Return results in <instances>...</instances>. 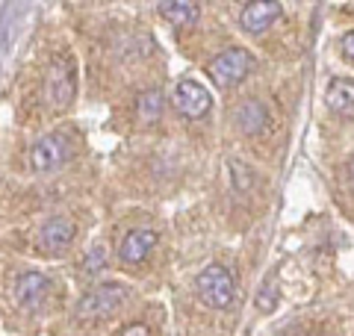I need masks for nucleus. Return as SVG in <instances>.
I'll use <instances>...</instances> for the list:
<instances>
[{
	"label": "nucleus",
	"mask_w": 354,
	"mask_h": 336,
	"mask_svg": "<svg viewBox=\"0 0 354 336\" xmlns=\"http://www.w3.org/2000/svg\"><path fill=\"white\" fill-rule=\"evenodd\" d=\"M68 156H71L68 136H62V133H48V136H41L30 148L27 165H30V171H36V174H50V171H57V168H62Z\"/></svg>",
	"instance_id": "nucleus-3"
},
{
	"label": "nucleus",
	"mask_w": 354,
	"mask_h": 336,
	"mask_svg": "<svg viewBox=\"0 0 354 336\" xmlns=\"http://www.w3.org/2000/svg\"><path fill=\"white\" fill-rule=\"evenodd\" d=\"M157 9L174 27L192 24V21H198V15H201V6L192 3V0H162V3H157Z\"/></svg>",
	"instance_id": "nucleus-11"
},
{
	"label": "nucleus",
	"mask_w": 354,
	"mask_h": 336,
	"mask_svg": "<svg viewBox=\"0 0 354 336\" xmlns=\"http://www.w3.org/2000/svg\"><path fill=\"white\" fill-rule=\"evenodd\" d=\"M77 83H74V65L71 59H59L53 62V68L48 74V97L53 106H68L74 100Z\"/></svg>",
	"instance_id": "nucleus-6"
},
{
	"label": "nucleus",
	"mask_w": 354,
	"mask_h": 336,
	"mask_svg": "<svg viewBox=\"0 0 354 336\" xmlns=\"http://www.w3.org/2000/svg\"><path fill=\"white\" fill-rule=\"evenodd\" d=\"M104 265H106V251L104 248H92V251H88V256L83 260V274L92 277V274L101 272Z\"/></svg>",
	"instance_id": "nucleus-15"
},
{
	"label": "nucleus",
	"mask_w": 354,
	"mask_h": 336,
	"mask_svg": "<svg viewBox=\"0 0 354 336\" xmlns=\"http://www.w3.org/2000/svg\"><path fill=\"white\" fill-rule=\"evenodd\" d=\"M230 168H234V183H236V189H239V192H245V189L251 186V171H248V168L245 165H242V162H236V160H230Z\"/></svg>",
	"instance_id": "nucleus-16"
},
{
	"label": "nucleus",
	"mask_w": 354,
	"mask_h": 336,
	"mask_svg": "<svg viewBox=\"0 0 354 336\" xmlns=\"http://www.w3.org/2000/svg\"><path fill=\"white\" fill-rule=\"evenodd\" d=\"M278 18H281V3H248V6H242V12H239V24L245 32H251V36H260V32L269 30Z\"/></svg>",
	"instance_id": "nucleus-10"
},
{
	"label": "nucleus",
	"mask_w": 354,
	"mask_h": 336,
	"mask_svg": "<svg viewBox=\"0 0 354 336\" xmlns=\"http://www.w3.org/2000/svg\"><path fill=\"white\" fill-rule=\"evenodd\" d=\"M236 124L245 133H260L269 124V109H266V104H260V100H245V104L236 109Z\"/></svg>",
	"instance_id": "nucleus-12"
},
{
	"label": "nucleus",
	"mask_w": 354,
	"mask_h": 336,
	"mask_svg": "<svg viewBox=\"0 0 354 336\" xmlns=\"http://www.w3.org/2000/svg\"><path fill=\"white\" fill-rule=\"evenodd\" d=\"M251 68H254V56L245 48H227L218 56H213V62L207 65V74L218 86H236L239 80H245Z\"/></svg>",
	"instance_id": "nucleus-4"
},
{
	"label": "nucleus",
	"mask_w": 354,
	"mask_h": 336,
	"mask_svg": "<svg viewBox=\"0 0 354 336\" xmlns=\"http://www.w3.org/2000/svg\"><path fill=\"white\" fill-rule=\"evenodd\" d=\"M12 292H15V301L21 307L32 310V307H39L44 301V295L50 292V280L41 272H24V274H18Z\"/></svg>",
	"instance_id": "nucleus-9"
},
{
	"label": "nucleus",
	"mask_w": 354,
	"mask_h": 336,
	"mask_svg": "<svg viewBox=\"0 0 354 336\" xmlns=\"http://www.w3.org/2000/svg\"><path fill=\"white\" fill-rule=\"evenodd\" d=\"M348 171H351V177H354V156H351V162H348Z\"/></svg>",
	"instance_id": "nucleus-20"
},
{
	"label": "nucleus",
	"mask_w": 354,
	"mask_h": 336,
	"mask_svg": "<svg viewBox=\"0 0 354 336\" xmlns=\"http://www.w3.org/2000/svg\"><path fill=\"white\" fill-rule=\"evenodd\" d=\"M339 48H342V53H346L348 59H354V30H351V32H346V36H342Z\"/></svg>",
	"instance_id": "nucleus-19"
},
{
	"label": "nucleus",
	"mask_w": 354,
	"mask_h": 336,
	"mask_svg": "<svg viewBox=\"0 0 354 336\" xmlns=\"http://www.w3.org/2000/svg\"><path fill=\"white\" fill-rule=\"evenodd\" d=\"M153 245H157V233L148 230V227H136V230H130L127 236L121 239L118 256H121V263H127V265H139V263H145L151 256Z\"/></svg>",
	"instance_id": "nucleus-8"
},
{
	"label": "nucleus",
	"mask_w": 354,
	"mask_h": 336,
	"mask_svg": "<svg viewBox=\"0 0 354 336\" xmlns=\"http://www.w3.org/2000/svg\"><path fill=\"white\" fill-rule=\"evenodd\" d=\"M195 289H198V295H201L204 304L213 307V310H227L236 298V280L230 274V268L221 265V263H209L204 272L198 274Z\"/></svg>",
	"instance_id": "nucleus-1"
},
{
	"label": "nucleus",
	"mask_w": 354,
	"mask_h": 336,
	"mask_svg": "<svg viewBox=\"0 0 354 336\" xmlns=\"http://www.w3.org/2000/svg\"><path fill=\"white\" fill-rule=\"evenodd\" d=\"M113 336H151V328H148L145 321H130L121 330H115Z\"/></svg>",
	"instance_id": "nucleus-17"
},
{
	"label": "nucleus",
	"mask_w": 354,
	"mask_h": 336,
	"mask_svg": "<svg viewBox=\"0 0 354 336\" xmlns=\"http://www.w3.org/2000/svg\"><path fill=\"white\" fill-rule=\"evenodd\" d=\"M274 304H278V295H274V289H272V286H263V289H260V295H257V307L269 312Z\"/></svg>",
	"instance_id": "nucleus-18"
},
{
	"label": "nucleus",
	"mask_w": 354,
	"mask_h": 336,
	"mask_svg": "<svg viewBox=\"0 0 354 336\" xmlns=\"http://www.w3.org/2000/svg\"><path fill=\"white\" fill-rule=\"evenodd\" d=\"M328 106L334 112H342V115H348V112H354V80H346V77H339V80H334L328 86Z\"/></svg>",
	"instance_id": "nucleus-13"
},
{
	"label": "nucleus",
	"mask_w": 354,
	"mask_h": 336,
	"mask_svg": "<svg viewBox=\"0 0 354 336\" xmlns=\"http://www.w3.org/2000/svg\"><path fill=\"white\" fill-rule=\"evenodd\" d=\"M171 104H174V109L180 112L183 118L198 121V118H204L209 112V106H213V97H209V92L201 83L180 80L174 86V92H171Z\"/></svg>",
	"instance_id": "nucleus-5"
},
{
	"label": "nucleus",
	"mask_w": 354,
	"mask_h": 336,
	"mask_svg": "<svg viewBox=\"0 0 354 336\" xmlns=\"http://www.w3.org/2000/svg\"><path fill=\"white\" fill-rule=\"evenodd\" d=\"M74 236H77V227H74V221L71 218H65V216H53V218H48L39 227V236H36V242H39V248L41 251H62V248H68V245L74 242Z\"/></svg>",
	"instance_id": "nucleus-7"
},
{
	"label": "nucleus",
	"mask_w": 354,
	"mask_h": 336,
	"mask_svg": "<svg viewBox=\"0 0 354 336\" xmlns=\"http://www.w3.org/2000/svg\"><path fill=\"white\" fill-rule=\"evenodd\" d=\"M127 295H130V289L124 283H115V280H113V283H101V286L88 289V292L77 301L74 312L80 319H101V316L115 312L127 301Z\"/></svg>",
	"instance_id": "nucleus-2"
},
{
	"label": "nucleus",
	"mask_w": 354,
	"mask_h": 336,
	"mask_svg": "<svg viewBox=\"0 0 354 336\" xmlns=\"http://www.w3.org/2000/svg\"><path fill=\"white\" fill-rule=\"evenodd\" d=\"M162 106H165V97L160 88H148L136 97V118L142 124H153L160 115H162Z\"/></svg>",
	"instance_id": "nucleus-14"
}]
</instances>
